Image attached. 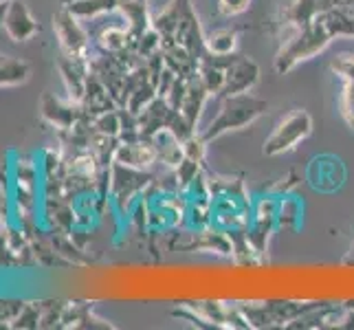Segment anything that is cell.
Returning <instances> with one entry per match:
<instances>
[{
    "label": "cell",
    "instance_id": "cell-1",
    "mask_svg": "<svg viewBox=\"0 0 354 330\" xmlns=\"http://www.w3.org/2000/svg\"><path fill=\"white\" fill-rule=\"evenodd\" d=\"M330 42H333V35L322 11V14H317L310 22L299 27L288 42L282 44V48H279L275 57V71L279 75H284V73L292 71L299 62H306V59L315 57L317 53H322Z\"/></svg>",
    "mask_w": 354,
    "mask_h": 330
},
{
    "label": "cell",
    "instance_id": "cell-2",
    "mask_svg": "<svg viewBox=\"0 0 354 330\" xmlns=\"http://www.w3.org/2000/svg\"><path fill=\"white\" fill-rule=\"evenodd\" d=\"M266 108H268V104L264 100H260V97H255V95H249V93L225 97L218 117L198 134L203 137L205 143H212L214 139L223 137L227 132L251 126L253 121H258L266 113Z\"/></svg>",
    "mask_w": 354,
    "mask_h": 330
},
{
    "label": "cell",
    "instance_id": "cell-3",
    "mask_svg": "<svg viewBox=\"0 0 354 330\" xmlns=\"http://www.w3.org/2000/svg\"><path fill=\"white\" fill-rule=\"evenodd\" d=\"M310 132H313V117L308 110H304V108L290 110L286 117L279 119L275 130L264 139L262 154L279 156L284 152L295 150L304 139L310 137Z\"/></svg>",
    "mask_w": 354,
    "mask_h": 330
},
{
    "label": "cell",
    "instance_id": "cell-4",
    "mask_svg": "<svg viewBox=\"0 0 354 330\" xmlns=\"http://www.w3.org/2000/svg\"><path fill=\"white\" fill-rule=\"evenodd\" d=\"M260 80V66L253 62L251 57L236 55V59L227 66L225 73V86L218 93V97H231V95H240L251 91Z\"/></svg>",
    "mask_w": 354,
    "mask_h": 330
},
{
    "label": "cell",
    "instance_id": "cell-5",
    "mask_svg": "<svg viewBox=\"0 0 354 330\" xmlns=\"http://www.w3.org/2000/svg\"><path fill=\"white\" fill-rule=\"evenodd\" d=\"M209 89H207V84L203 82L201 73H194V75L187 80V91H185V97H183V106H180V113L183 117L187 119V124L196 130V124H198V117H201V110L205 106V100L209 97Z\"/></svg>",
    "mask_w": 354,
    "mask_h": 330
},
{
    "label": "cell",
    "instance_id": "cell-6",
    "mask_svg": "<svg viewBox=\"0 0 354 330\" xmlns=\"http://www.w3.org/2000/svg\"><path fill=\"white\" fill-rule=\"evenodd\" d=\"M240 29H218L205 35V48L212 55H234Z\"/></svg>",
    "mask_w": 354,
    "mask_h": 330
},
{
    "label": "cell",
    "instance_id": "cell-7",
    "mask_svg": "<svg viewBox=\"0 0 354 330\" xmlns=\"http://www.w3.org/2000/svg\"><path fill=\"white\" fill-rule=\"evenodd\" d=\"M339 108H341V117L354 130V80L344 82V91H341L339 97Z\"/></svg>",
    "mask_w": 354,
    "mask_h": 330
},
{
    "label": "cell",
    "instance_id": "cell-8",
    "mask_svg": "<svg viewBox=\"0 0 354 330\" xmlns=\"http://www.w3.org/2000/svg\"><path fill=\"white\" fill-rule=\"evenodd\" d=\"M330 68L335 75H339L344 82L354 80V53H339L333 57Z\"/></svg>",
    "mask_w": 354,
    "mask_h": 330
},
{
    "label": "cell",
    "instance_id": "cell-9",
    "mask_svg": "<svg viewBox=\"0 0 354 330\" xmlns=\"http://www.w3.org/2000/svg\"><path fill=\"white\" fill-rule=\"evenodd\" d=\"M249 7H251V0H218V14L225 18L240 16Z\"/></svg>",
    "mask_w": 354,
    "mask_h": 330
}]
</instances>
